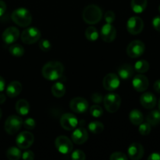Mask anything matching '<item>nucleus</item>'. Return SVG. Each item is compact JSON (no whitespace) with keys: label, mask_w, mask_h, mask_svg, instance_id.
<instances>
[{"label":"nucleus","mask_w":160,"mask_h":160,"mask_svg":"<svg viewBox=\"0 0 160 160\" xmlns=\"http://www.w3.org/2000/svg\"><path fill=\"white\" fill-rule=\"evenodd\" d=\"M20 38L24 44L32 45L40 40L41 31L36 28H28L21 33Z\"/></svg>","instance_id":"6"},{"label":"nucleus","mask_w":160,"mask_h":160,"mask_svg":"<svg viewBox=\"0 0 160 160\" xmlns=\"http://www.w3.org/2000/svg\"><path fill=\"white\" fill-rule=\"evenodd\" d=\"M5 87H6V81L3 79V78H2L0 76V92H3V90L5 89Z\"/></svg>","instance_id":"44"},{"label":"nucleus","mask_w":160,"mask_h":160,"mask_svg":"<svg viewBox=\"0 0 160 160\" xmlns=\"http://www.w3.org/2000/svg\"><path fill=\"white\" fill-rule=\"evenodd\" d=\"M39 48L41 50H42L43 52H48L51 49L52 45L50 43V42L47 39H42L39 42Z\"/></svg>","instance_id":"34"},{"label":"nucleus","mask_w":160,"mask_h":160,"mask_svg":"<svg viewBox=\"0 0 160 160\" xmlns=\"http://www.w3.org/2000/svg\"><path fill=\"white\" fill-rule=\"evenodd\" d=\"M147 122L151 126H156L160 123V111L152 110L147 116Z\"/></svg>","instance_id":"25"},{"label":"nucleus","mask_w":160,"mask_h":160,"mask_svg":"<svg viewBox=\"0 0 160 160\" xmlns=\"http://www.w3.org/2000/svg\"><path fill=\"white\" fill-rule=\"evenodd\" d=\"M2 112L1 109H0V119L2 118Z\"/></svg>","instance_id":"47"},{"label":"nucleus","mask_w":160,"mask_h":160,"mask_svg":"<svg viewBox=\"0 0 160 160\" xmlns=\"http://www.w3.org/2000/svg\"><path fill=\"white\" fill-rule=\"evenodd\" d=\"M88 139V134L84 128H77L72 133V141L77 145H82Z\"/></svg>","instance_id":"18"},{"label":"nucleus","mask_w":160,"mask_h":160,"mask_svg":"<svg viewBox=\"0 0 160 160\" xmlns=\"http://www.w3.org/2000/svg\"><path fill=\"white\" fill-rule=\"evenodd\" d=\"M15 109L19 115L26 116L30 112V105L27 100L20 99L16 103Z\"/></svg>","instance_id":"22"},{"label":"nucleus","mask_w":160,"mask_h":160,"mask_svg":"<svg viewBox=\"0 0 160 160\" xmlns=\"http://www.w3.org/2000/svg\"><path fill=\"white\" fill-rule=\"evenodd\" d=\"M70 107L74 112L83 113L88 110V102L85 98L82 97H76L70 101Z\"/></svg>","instance_id":"14"},{"label":"nucleus","mask_w":160,"mask_h":160,"mask_svg":"<svg viewBox=\"0 0 160 160\" xmlns=\"http://www.w3.org/2000/svg\"><path fill=\"white\" fill-rule=\"evenodd\" d=\"M100 35H101L102 39L105 42L110 43V42H113L117 37V30L112 26V23H106L102 28Z\"/></svg>","instance_id":"12"},{"label":"nucleus","mask_w":160,"mask_h":160,"mask_svg":"<svg viewBox=\"0 0 160 160\" xmlns=\"http://www.w3.org/2000/svg\"><path fill=\"white\" fill-rule=\"evenodd\" d=\"M12 20L18 26L22 28L28 27L32 21V16L30 11L25 8L15 9L11 15Z\"/></svg>","instance_id":"3"},{"label":"nucleus","mask_w":160,"mask_h":160,"mask_svg":"<svg viewBox=\"0 0 160 160\" xmlns=\"http://www.w3.org/2000/svg\"><path fill=\"white\" fill-rule=\"evenodd\" d=\"M138 126L139 133H140L142 135L146 136L151 132V125H150L148 122H146V123H143V122H142V123H141V124H139Z\"/></svg>","instance_id":"33"},{"label":"nucleus","mask_w":160,"mask_h":160,"mask_svg":"<svg viewBox=\"0 0 160 160\" xmlns=\"http://www.w3.org/2000/svg\"><path fill=\"white\" fill-rule=\"evenodd\" d=\"M85 37L90 42H95L98 38V32L94 27H88L85 31Z\"/></svg>","instance_id":"31"},{"label":"nucleus","mask_w":160,"mask_h":160,"mask_svg":"<svg viewBox=\"0 0 160 160\" xmlns=\"http://www.w3.org/2000/svg\"><path fill=\"white\" fill-rule=\"evenodd\" d=\"M21 152L17 147H10L6 151V157L9 160H18L21 158Z\"/></svg>","instance_id":"27"},{"label":"nucleus","mask_w":160,"mask_h":160,"mask_svg":"<svg viewBox=\"0 0 160 160\" xmlns=\"http://www.w3.org/2000/svg\"><path fill=\"white\" fill-rule=\"evenodd\" d=\"M90 113L95 118L101 117L103 114V109L99 105H94L90 108Z\"/></svg>","instance_id":"32"},{"label":"nucleus","mask_w":160,"mask_h":160,"mask_svg":"<svg viewBox=\"0 0 160 160\" xmlns=\"http://www.w3.org/2000/svg\"><path fill=\"white\" fill-rule=\"evenodd\" d=\"M34 137L32 133L29 131H23L17 135L16 138V143L17 147L21 149H27L33 145Z\"/></svg>","instance_id":"8"},{"label":"nucleus","mask_w":160,"mask_h":160,"mask_svg":"<svg viewBox=\"0 0 160 160\" xmlns=\"http://www.w3.org/2000/svg\"><path fill=\"white\" fill-rule=\"evenodd\" d=\"M19 36H20L19 30L15 27H9L3 31L2 38L5 43L7 45H11L17 42V39L19 38Z\"/></svg>","instance_id":"15"},{"label":"nucleus","mask_w":160,"mask_h":160,"mask_svg":"<svg viewBox=\"0 0 160 160\" xmlns=\"http://www.w3.org/2000/svg\"><path fill=\"white\" fill-rule=\"evenodd\" d=\"M144 28V22L139 17H131L128 20L127 29L130 34L133 35L140 34Z\"/></svg>","instance_id":"10"},{"label":"nucleus","mask_w":160,"mask_h":160,"mask_svg":"<svg viewBox=\"0 0 160 160\" xmlns=\"http://www.w3.org/2000/svg\"><path fill=\"white\" fill-rule=\"evenodd\" d=\"M154 89L155 91H156V92H158V93H160V79L159 80H157V81L155 82L154 84Z\"/></svg>","instance_id":"45"},{"label":"nucleus","mask_w":160,"mask_h":160,"mask_svg":"<svg viewBox=\"0 0 160 160\" xmlns=\"http://www.w3.org/2000/svg\"><path fill=\"white\" fill-rule=\"evenodd\" d=\"M71 159L76 160H84L86 159V156L84 152L81 150H75L72 152Z\"/></svg>","instance_id":"35"},{"label":"nucleus","mask_w":160,"mask_h":160,"mask_svg":"<svg viewBox=\"0 0 160 160\" xmlns=\"http://www.w3.org/2000/svg\"><path fill=\"white\" fill-rule=\"evenodd\" d=\"M61 127L66 131H72L75 129L78 124L76 116L72 113H65L60 118Z\"/></svg>","instance_id":"13"},{"label":"nucleus","mask_w":160,"mask_h":160,"mask_svg":"<svg viewBox=\"0 0 160 160\" xmlns=\"http://www.w3.org/2000/svg\"><path fill=\"white\" fill-rule=\"evenodd\" d=\"M109 159L111 160H128V156L123 152H113L110 156Z\"/></svg>","instance_id":"37"},{"label":"nucleus","mask_w":160,"mask_h":160,"mask_svg":"<svg viewBox=\"0 0 160 160\" xmlns=\"http://www.w3.org/2000/svg\"><path fill=\"white\" fill-rule=\"evenodd\" d=\"M159 12H160V6H159Z\"/></svg>","instance_id":"49"},{"label":"nucleus","mask_w":160,"mask_h":160,"mask_svg":"<svg viewBox=\"0 0 160 160\" xmlns=\"http://www.w3.org/2000/svg\"><path fill=\"white\" fill-rule=\"evenodd\" d=\"M103 87L106 90L109 92H113L119 88L120 84L119 77L117 74L112 73H109L105 76L102 81Z\"/></svg>","instance_id":"11"},{"label":"nucleus","mask_w":160,"mask_h":160,"mask_svg":"<svg viewBox=\"0 0 160 160\" xmlns=\"http://www.w3.org/2000/svg\"><path fill=\"white\" fill-rule=\"evenodd\" d=\"M92 100L94 102L96 103V104H98V103H101L103 100V96L100 93L95 92V93L92 94Z\"/></svg>","instance_id":"40"},{"label":"nucleus","mask_w":160,"mask_h":160,"mask_svg":"<svg viewBox=\"0 0 160 160\" xmlns=\"http://www.w3.org/2000/svg\"><path fill=\"white\" fill-rule=\"evenodd\" d=\"M134 70L130 64H123L118 68V75L121 79L128 80L133 76Z\"/></svg>","instance_id":"21"},{"label":"nucleus","mask_w":160,"mask_h":160,"mask_svg":"<svg viewBox=\"0 0 160 160\" xmlns=\"http://www.w3.org/2000/svg\"><path fill=\"white\" fill-rule=\"evenodd\" d=\"M9 51L12 56H16V57H20L23 56L25 52L23 47L19 44H14L11 45L9 48Z\"/></svg>","instance_id":"29"},{"label":"nucleus","mask_w":160,"mask_h":160,"mask_svg":"<svg viewBox=\"0 0 160 160\" xmlns=\"http://www.w3.org/2000/svg\"><path fill=\"white\" fill-rule=\"evenodd\" d=\"M23 125L26 129L33 130L36 127V122L34 119L28 118L23 122Z\"/></svg>","instance_id":"36"},{"label":"nucleus","mask_w":160,"mask_h":160,"mask_svg":"<svg viewBox=\"0 0 160 160\" xmlns=\"http://www.w3.org/2000/svg\"><path fill=\"white\" fill-rule=\"evenodd\" d=\"M104 106L109 112L113 113L120 109L121 104V98L118 94L109 93L103 98Z\"/></svg>","instance_id":"4"},{"label":"nucleus","mask_w":160,"mask_h":160,"mask_svg":"<svg viewBox=\"0 0 160 160\" xmlns=\"http://www.w3.org/2000/svg\"><path fill=\"white\" fill-rule=\"evenodd\" d=\"M23 126V120L20 117L16 115L9 116L5 122L4 128L9 134H14L19 131Z\"/></svg>","instance_id":"5"},{"label":"nucleus","mask_w":160,"mask_h":160,"mask_svg":"<svg viewBox=\"0 0 160 160\" xmlns=\"http://www.w3.org/2000/svg\"><path fill=\"white\" fill-rule=\"evenodd\" d=\"M128 156L133 160H139L142 159L144 156V150L143 146L139 143H132L129 146L128 150Z\"/></svg>","instance_id":"17"},{"label":"nucleus","mask_w":160,"mask_h":160,"mask_svg":"<svg viewBox=\"0 0 160 160\" xmlns=\"http://www.w3.org/2000/svg\"><path fill=\"white\" fill-rule=\"evenodd\" d=\"M145 50V45L142 41L135 40L131 42L127 48V53L131 58L140 57Z\"/></svg>","instance_id":"9"},{"label":"nucleus","mask_w":160,"mask_h":160,"mask_svg":"<svg viewBox=\"0 0 160 160\" xmlns=\"http://www.w3.org/2000/svg\"><path fill=\"white\" fill-rule=\"evenodd\" d=\"M6 11V4L5 2L0 0V17H2Z\"/></svg>","instance_id":"42"},{"label":"nucleus","mask_w":160,"mask_h":160,"mask_svg":"<svg viewBox=\"0 0 160 160\" xmlns=\"http://www.w3.org/2000/svg\"><path fill=\"white\" fill-rule=\"evenodd\" d=\"M22 91V84L17 81H12L6 87V95L9 98H15L20 94Z\"/></svg>","instance_id":"20"},{"label":"nucleus","mask_w":160,"mask_h":160,"mask_svg":"<svg viewBox=\"0 0 160 160\" xmlns=\"http://www.w3.org/2000/svg\"><path fill=\"white\" fill-rule=\"evenodd\" d=\"M152 26L156 31L160 32V16L154 17L152 20Z\"/></svg>","instance_id":"41"},{"label":"nucleus","mask_w":160,"mask_h":160,"mask_svg":"<svg viewBox=\"0 0 160 160\" xmlns=\"http://www.w3.org/2000/svg\"><path fill=\"white\" fill-rule=\"evenodd\" d=\"M149 69V63L145 59L138 60L134 63V70L140 73H146Z\"/></svg>","instance_id":"28"},{"label":"nucleus","mask_w":160,"mask_h":160,"mask_svg":"<svg viewBox=\"0 0 160 160\" xmlns=\"http://www.w3.org/2000/svg\"><path fill=\"white\" fill-rule=\"evenodd\" d=\"M156 97L151 92H145L140 98V102L144 108L148 109H153L156 105Z\"/></svg>","instance_id":"19"},{"label":"nucleus","mask_w":160,"mask_h":160,"mask_svg":"<svg viewBox=\"0 0 160 160\" xmlns=\"http://www.w3.org/2000/svg\"><path fill=\"white\" fill-rule=\"evenodd\" d=\"M6 102V96L0 92V104H3Z\"/></svg>","instance_id":"46"},{"label":"nucleus","mask_w":160,"mask_h":160,"mask_svg":"<svg viewBox=\"0 0 160 160\" xmlns=\"http://www.w3.org/2000/svg\"><path fill=\"white\" fill-rule=\"evenodd\" d=\"M148 84H149V81H148L147 77L142 74V73L136 75L132 81L133 87L138 92L146 91L147 88H148Z\"/></svg>","instance_id":"16"},{"label":"nucleus","mask_w":160,"mask_h":160,"mask_svg":"<svg viewBox=\"0 0 160 160\" xmlns=\"http://www.w3.org/2000/svg\"><path fill=\"white\" fill-rule=\"evenodd\" d=\"M56 149L62 155H67L73 150V143L69 138L66 136H59L55 141Z\"/></svg>","instance_id":"7"},{"label":"nucleus","mask_w":160,"mask_h":160,"mask_svg":"<svg viewBox=\"0 0 160 160\" xmlns=\"http://www.w3.org/2000/svg\"><path fill=\"white\" fill-rule=\"evenodd\" d=\"M158 106H159V110L160 111V98L159 100V103H158Z\"/></svg>","instance_id":"48"},{"label":"nucleus","mask_w":160,"mask_h":160,"mask_svg":"<svg viewBox=\"0 0 160 160\" xmlns=\"http://www.w3.org/2000/svg\"><path fill=\"white\" fill-rule=\"evenodd\" d=\"M129 119L132 124L138 126L143 122L144 117L142 112L139 109H133L129 114Z\"/></svg>","instance_id":"24"},{"label":"nucleus","mask_w":160,"mask_h":160,"mask_svg":"<svg viewBox=\"0 0 160 160\" xmlns=\"http://www.w3.org/2000/svg\"><path fill=\"white\" fill-rule=\"evenodd\" d=\"M83 20L88 24H96L102 17V12L99 6L91 4L86 6L82 12Z\"/></svg>","instance_id":"2"},{"label":"nucleus","mask_w":160,"mask_h":160,"mask_svg":"<svg viewBox=\"0 0 160 160\" xmlns=\"http://www.w3.org/2000/svg\"><path fill=\"white\" fill-rule=\"evenodd\" d=\"M64 67L60 62L51 61L45 64L42 70V76L48 81H56L62 77Z\"/></svg>","instance_id":"1"},{"label":"nucleus","mask_w":160,"mask_h":160,"mask_svg":"<svg viewBox=\"0 0 160 160\" xmlns=\"http://www.w3.org/2000/svg\"><path fill=\"white\" fill-rule=\"evenodd\" d=\"M88 129L93 134H98L102 132L104 130V125L99 121L91 122L88 124Z\"/></svg>","instance_id":"30"},{"label":"nucleus","mask_w":160,"mask_h":160,"mask_svg":"<svg viewBox=\"0 0 160 160\" xmlns=\"http://www.w3.org/2000/svg\"><path fill=\"white\" fill-rule=\"evenodd\" d=\"M148 160H160V153L153 152L148 157Z\"/></svg>","instance_id":"43"},{"label":"nucleus","mask_w":160,"mask_h":160,"mask_svg":"<svg viewBox=\"0 0 160 160\" xmlns=\"http://www.w3.org/2000/svg\"><path fill=\"white\" fill-rule=\"evenodd\" d=\"M21 158L24 160H33L34 159V154L32 151L28 150L21 155Z\"/></svg>","instance_id":"39"},{"label":"nucleus","mask_w":160,"mask_h":160,"mask_svg":"<svg viewBox=\"0 0 160 160\" xmlns=\"http://www.w3.org/2000/svg\"><path fill=\"white\" fill-rule=\"evenodd\" d=\"M147 0H131V9L136 13H142L147 7Z\"/></svg>","instance_id":"23"},{"label":"nucleus","mask_w":160,"mask_h":160,"mask_svg":"<svg viewBox=\"0 0 160 160\" xmlns=\"http://www.w3.org/2000/svg\"><path fill=\"white\" fill-rule=\"evenodd\" d=\"M52 93L56 98H61L66 93V88L63 84L61 82H57L52 87Z\"/></svg>","instance_id":"26"},{"label":"nucleus","mask_w":160,"mask_h":160,"mask_svg":"<svg viewBox=\"0 0 160 160\" xmlns=\"http://www.w3.org/2000/svg\"><path fill=\"white\" fill-rule=\"evenodd\" d=\"M116 16L113 11L108 10L107 12L105 13V20L107 23H112L115 20Z\"/></svg>","instance_id":"38"}]
</instances>
